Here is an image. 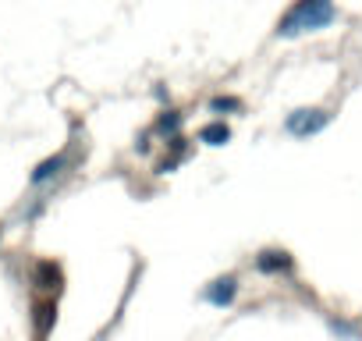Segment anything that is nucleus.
Returning <instances> with one entry per match:
<instances>
[{
  "label": "nucleus",
  "mask_w": 362,
  "mask_h": 341,
  "mask_svg": "<svg viewBox=\"0 0 362 341\" xmlns=\"http://www.w3.org/2000/svg\"><path fill=\"white\" fill-rule=\"evenodd\" d=\"M337 18V8L334 0H298V4L281 18L277 25V36H298V33H316V29H327L330 22Z\"/></svg>",
  "instance_id": "nucleus-1"
},
{
  "label": "nucleus",
  "mask_w": 362,
  "mask_h": 341,
  "mask_svg": "<svg viewBox=\"0 0 362 341\" xmlns=\"http://www.w3.org/2000/svg\"><path fill=\"white\" fill-rule=\"evenodd\" d=\"M327 121H330L327 110H320V107H302V110L288 114L284 128H288L291 135H298V139H309V135H316L320 128H327Z\"/></svg>",
  "instance_id": "nucleus-2"
},
{
  "label": "nucleus",
  "mask_w": 362,
  "mask_h": 341,
  "mask_svg": "<svg viewBox=\"0 0 362 341\" xmlns=\"http://www.w3.org/2000/svg\"><path fill=\"white\" fill-rule=\"evenodd\" d=\"M54 323H57V302H54V295L36 299L33 302V330H36V337H47L54 330Z\"/></svg>",
  "instance_id": "nucleus-3"
},
{
  "label": "nucleus",
  "mask_w": 362,
  "mask_h": 341,
  "mask_svg": "<svg viewBox=\"0 0 362 341\" xmlns=\"http://www.w3.org/2000/svg\"><path fill=\"white\" fill-rule=\"evenodd\" d=\"M33 284L43 288L47 295H57L61 284H64V274H61V267H57L54 260H40V263L33 267Z\"/></svg>",
  "instance_id": "nucleus-4"
},
{
  "label": "nucleus",
  "mask_w": 362,
  "mask_h": 341,
  "mask_svg": "<svg viewBox=\"0 0 362 341\" xmlns=\"http://www.w3.org/2000/svg\"><path fill=\"white\" fill-rule=\"evenodd\" d=\"M256 267H259L263 274H284V270L295 267V260H291V253H284V249H263V253L256 256Z\"/></svg>",
  "instance_id": "nucleus-5"
},
{
  "label": "nucleus",
  "mask_w": 362,
  "mask_h": 341,
  "mask_svg": "<svg viewBox=\"0 0 362 341\" xmlns=\"http://www.w3.org/2000/svg\"><path fill=\"white\" fill-rule=\"evenodd\" d=\"M235 295H238V277H235V274L217 277V281L206 288V302H214V306H231Z\"/></svg>",
  "instance_id": "nucleus-6"
},
{
  "label": "nucleus",
  "mask_w": 362,
  "mask_h": 341,
  "mask_svg": "<svg viewBox=\"0 0 362 341\" xmlns=\"http://www.w3.org/2000/svg\"><path fill=\"white\" fill-rule=\"evenodd\" d=\"M64 163H68V153H57V156H50V160H43L36 170H33V185H43V182H50V178H57L61 170H64Z\"/></svg>",
  "instance_id": "nucleus-7"
},
{
  "label": "nucleus",
  "mask_w": 362,
  "mask_h": 341,
  "mask_svg": "<svg viewBox=\"0 0 362 341\" xmlns=\"http://www.w3.org/2000/svg\"><path fill=\"white\" fill-rule=\"evenodd\" d=\"M228 139H231V128L224 121H210L199 128V142H206V146H224Z\"/></svg>",
  "instance_id": "nucleus-8"
},
{
  "label": "nucleus",
  "mask_w": 362,
  "mask_h": 341,
  "mask_svg": "<svg viewBox=\"0 0 362 341\" xmlns=\"http://www.w3.org/2000/svg\"><path fill=\"white\" fill-rule=\"evenodd\" d=\"M177 125H181V114H177V110H167V114L156 121V132H163V135H177Z\"/></svg>",
  "instance_id": "nucleus-9"
},
{
  "label": "nucleus",
  "mask_w": 362,
  "mask_h": 341,
  "mask_svg": "<svg viewBox=\"0 0 362 341\" xmlns=\"http://www.w3.org/2000/svg\"><path fill=\"white\" fill-rule=\"evenodd\" d=\"M210 107H214V110H242V100H235V96H217Z\"/></svg>",
  "instance_id": "nucleus-10"
}]
</instances>
